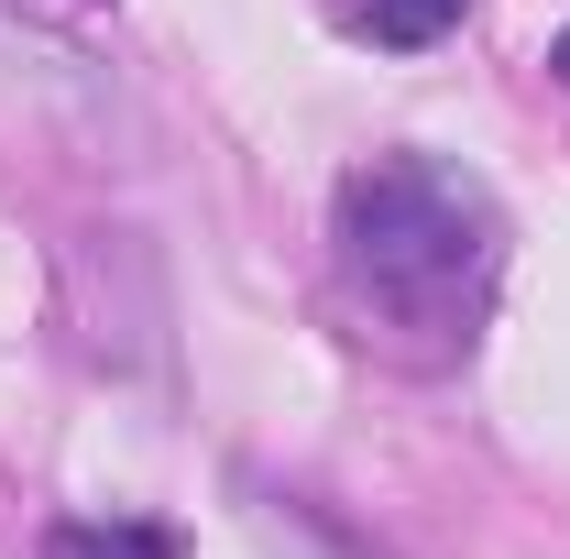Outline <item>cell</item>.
Segmentation results:
<instances>
[{"mask_svg":"<svg viewBox=\"0 0 570 559\" xmlns=\"http://www.w3.org/2000/svg\"><path fill=\"white\" fill-rule=\"evenodd\" d=\"M330 242H341V285L373 330H428V351H472L504 264V219L461 165L373 154L362 176H341Z\"/></svg>","mask_w":570,"mask_h":559,"instance_id":"cell-1","label":"cell"},{"mask_svg":"<svg viewBox=\"0 0 570 559\" xmlns=\"http://www.w3.org/2000/svg\"><path fill=\"white\" fill-rule=\"evenodd\" d=\"M45 559H187V549L154 516H67V527H45Z\"/></svg>","mask_w":570,"mask_h":559,"instance_id":"cell-2","label":"cell"},{"mask_svg":"<svg viewBox=\"0 0 570 559\" xmlns=\"http://www.w3.org/2000/svg\"><path fill=\"white\" fill-rule=\"evenodd\" d=\"M461 11H472V0H341V22H352L362 45H395V56H406V45H439Z\"/></svg>","mask_w":570,"mask_h":559,"instance_id":"cell-3","label":"cell"},{"mask_svg":"<svg viewBox=\"0 0 570 559\" xmlns=\"http://www.w3.org/2000/svg\"><path fill=\"white\" fill-rule=\"evenodd\" d=\"M560 77H570V33H560Z\"/></svg>","mask_w":570,"mask_h":559,"instance_id":"cell-4","label":"cell"}]
</instances>
